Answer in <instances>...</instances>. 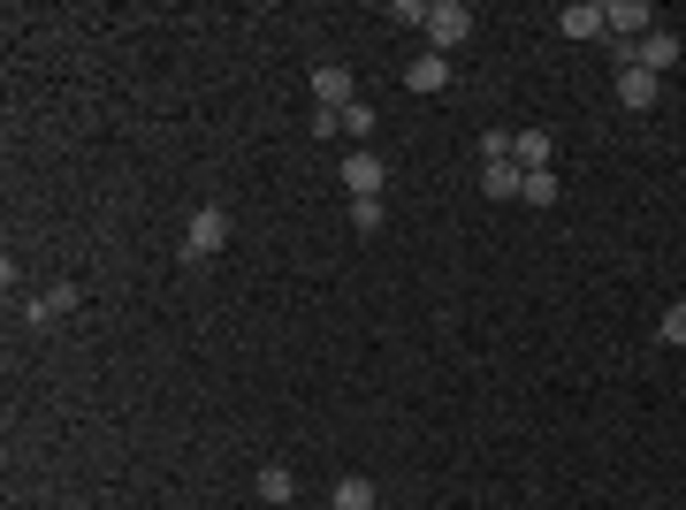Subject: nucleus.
I'll return each instance as SVG.
<instances>
[{"label":"nucleus","instance_id":"1","mask_svg":"<svg viewBox=\"0 0 686 510\" xmlns=\"http://www.w3.org/2000/svg\"><path fill=\"white\" fill-rule=\"evenodd\" d=\"M427 54H450V46H466L474 39V8L466 0H427Z\"/></svg>","mask_w":686,"mask_h":510},{"label":"nucleus","instance_id":"2","mask_svg":"<svg viewBox=\"0 0 686 510\" xmlns=\"http://www.w3.org/2000/svg\"><path fill=\"white\" fill-rule=\"evenodd\" d=\"M221 244H229V214H221V206H199V214H191V229H184V259L199 267V259H214Z\"/></svg>","mask_w":686,"mask_h":510},{"label":"nucleus","instance_id":"3","mask_svg":"<svg viewBox=\"0 0 686 510\" xmlns=\"http://www.w3.org/2000/svg\"><path fill=\"white\" fill-rule=\"evenodd\" d=\"M343 191H351V198H382V191H389V160L366 153V145L343 153Z\"/></svg>","mask_w":686,"mask_h":510},{"label":"nucleus","instance_id":"4","mask_svg":"<svg viewBox=\"0 0 686 510\" xmlns=\"http://www.w3.org/2000/svg\"><path fill=\"white\" fill-rule=\"evenodd\" d=\"M313 107H336V115H343V107H358V76H351L343 62H321V69H313Z\"/></svg>","mask_w":686,"mask_h":510},{"label":"nucleus","instance_id":"5","mask_svg":"<svg viewBox=\"0 0 686 510\" xmlns=\"http://www.w3.org/2000/svg\"><path fill=\"white\" fill-rule=\"evenodd\" d=\"M603 15H611V39H648L656 31V8L648 0H603Z\"/></svg>","mask_w":686,"mask_h":510},{"label":"nucleus","instance_id":"6","mask_svg":"<svg viewBox=\"0 0 686 510\" xmlns=\"http://www.w3.org/2000/svg\"><path fill=\"white\" fill-rule=\"evenodd\" d=\"M656 92H664V76H648L641 62L617 69V107H633V115H641V107H656Z\"/></svg>","mask_w":686,"mask_h":510},{"label":"nucleus","instance_id":"7","mask_svg":"<svg viewBox=\"0 0 686 510\" xmlns=\"http://www.w3.org/2000/svg\"><path fill=\"white\" fill-rule=\"evenodd\" d=\"M557 23H564V39H611V15H603V0H572Z\"/></svg>","mask_w":686,"mask_h":510},{"label":"nucleus","instance_id":"8","mask_svg":"<svg viewBox=\"0 0 686 510\" xmlns=\"http://www.w3.org/2000/svg\"><path fill=\"white\" fill-rule=\"evenodd\" d=\"M405 92H419V100L450 92V54H419V62L405 69Z\"/></svg>","mask_w":686,"mask_h":510},{"label":"nucleus","instance_id":"9","mask_svg":"<svg viewBox=\"0 0 686 510\" xmlns=\"http://www.w3.org/2000/svg\"><path fill=\"white\" fill-rule=\"evenodd\" d=\"M633 62L648 69V76H664V69L679 62V39L672 31H648V39H633Z\"/></svg>","mask_w":686,"mask_h":510},{"label":"nucleus","instance_id":"10","mask_svg":"<svg viewBox=\"0 0 686 510\" xmlns=\"http://www.w3.org/2000/svg\"><path fill=\"white\" fill-rule=\"evenodd\" d=\"M549 153H557V137L549 129H511V160L534 176V168H549Z\"/></svg>","mask_w":686,"mask_h":510},{"label":"nucleus","instance_id":"11","mask_svg":"<svg viewBox=\"0 0 686 510\" xmlns=\"http://www.w3.org/2000/svg\"><path fill=\"white\" fill-rule=\"evenodd\" d=\"M382 496H374V480L366 472H343L336 488H329V510H374Z\"/></svg>","mask_w":686,"mask_h":510},{"label":"nucleus","instance_id":"12","mask_svg":"<svg viewBox=\"0 0 686 510\" xmlns=\"http://www.w3.org/2000/svg\"><path fill=\"white\" fill-rule=\"evenodd\" d=\"M480 191H488V198H503V206H511V198L527 191V168H519V160H496V168H480Z\"/></svg>","mask_w":686,"mask_h":510},{"label":"nucleus","instance_id":"13","mask_svg":"<svg viewBox=\"0 0 686 510\" xmlns=\"http://www.w3.org/2000/svg\"><path fill=\"white\" fill-rule=\"evenodd\" d=\"M69 305H76V290L62 282V290H46V298H31V305H23V327H46V320L69 313Z\"/></svg>","mask_w":686,"mask_h":510},{"label":"nucleus","instance_id":"14","mask_svg":"<svg viewBox=\"0 0 686 510\" xmlns=\"http://www.w3.org/2000/svg\"><path fill=\"white\" fill-rule=\"evenodd\" d=\"M298 496V472L290 465H260V503H290Z\"/></svg>","mask_w":686,"mask_h":510},{"label":"nucleus","instance_id":"15","mask_svg":"<svg viewBox=\"0 0 686 510\" xmlns=\"http://www.w3.org/2000/svg\"><path fill=\"white\" fill-rule=\"evenodd\" d=\"M656 335H664L672 351H686V298H672V305H664V320H656Z\"/></svg>","mask_w":686,"mask_h":510},{"label":"nucleus","instance_id":"16","mask_svg":"<svg viewBox=\"0 0 686 510\" xmlns=\"http://www.w3.org/2000/svg\"><path fill=\"white\" fill-rule=\"evenodd\" d=\"M527 206H557V168H534V176H527Z\"/></svg>","mask_w":686,"mask_h":510},{"label":"nucleus","instance_id":"17","mask_svg":"<svg viewBox=\"0 0 686 510\" xmlns=\"http://www.w3.org/2000/svg\"><path fill=\"white\" fill-rule=\"evenodd\" d=\"M496 160H511V137H503V129L480 137V168H496Z\"/></svg>","mask_w":686,"mask_h":510},{"label":"nucleus","instance_id":"18","mask_svg":"<svg viewBox=\"0 0 686 510\" xmlns=\"http://www.w3.org/2000/svg\"><path fill=\"white\" fill-rule=\"evenodd\" d=\"M351 221L374 237V229H382V198H351Z\"/></svg>","mask_w":686,"mask_h":510},{"label":"nucleus","instance_id":"19","mask_svg":"<svg viewBox=\"0 0 686 510\" xmlns=\"http://www.w3.org/2000/svg\"><path fill=\"white\" fill-rule=\"evenodd\" d=\"M366 129H374V107H366V100H358V107H343V137H366Z\"/></svg>","mask_w":686,"mask_h":510},{"label":"nucleus","instance_id":"20","mask_svg":"<svg viewBox=\"0 0 686 510\" xmlns=\"http://www.w3.org/2000/svg\"><path fill=\"white\" fill-rule=\"evenodd\" d=\"M313 137H321V145H329V137H343V115H336V107H313Z\"/></svg>","mask_w":686,"mask_h":510}]
</instances>
